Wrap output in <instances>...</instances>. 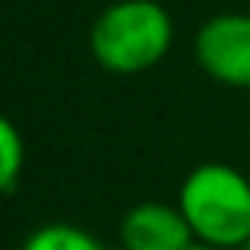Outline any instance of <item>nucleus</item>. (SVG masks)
<instances>
[{
    "instance_id": "obj_5",
    "label": "nucleus",
    "mask_w": 250,
    "mask_h": 250,
    "mask_svg": "<svg viewBox=\"0 0 250 250\" xmlns=\"http://www.w3.org/2000/svg\"><path fill=\"white\" fill-rule=\"evenodd\" d=\"M19 250H111L102 238L73 222H44L32 228Z\"/></svg>"
},
{
    "instance_id": "obj_2",
    "label": "nucleus",
    "mask_w": 250,
    "mask_h": 250,
    "mask_svg": "<svg viewBox=\"0 0 250 250\" xmlns=\"http://www.w3.org/2000/svg\"><path fill=\"white\" fill-rule=\"evenodd\" d=\"M174 206L203 247L238 250L250 238V174L234 165H196L181 181Z\"/></svg>"
},
{
    "instance_id": "obj_7",
    "label": "nucleus",
    "mask_w": 250,
    "mask_h": 250,
    "mask_svg": "<svg viewBox=\"0 0 250 250\" xmlns=\"http://www.w3.org/2000/svg\"><path fill=\"white\" fill-rule=\"evenodd\" d=\"M190 250H215V247H203V244H193Z\"/></svg>"
},
{
    "instance_id": "obj_1",
    "label": "nucleus",
    "mask_w": 250,
    "mask_h": 250,
    "mask_svg": "<svg viewBox=\"0 0 250 250\" xmlns=\"http://www.w3.org/2000/svg\"><path fill=\"white\" fill-rule=\"evenodd\" d=\"M174 44V19L159 0H114L89 29V54L114 76L159 67Z\"/></svg>"
},
{
    "instance_id": "obj_4",
    "label": "nucleus",
    "mask_w": 250,
    "mask_h": 250,
    "mask_svg": "<svg viewBox=\"0 0 250 250\" xmlns=\"http://www.w3.org/2000/svg\"><path fill=\"white\" fill-rule=\"evenodd\" d=\"M117 234L124 250H190L196 244L181 209L162 200H143L130 206Z\"/></svg>"
},
{
    "instance_id": "obj_8",
    "label": "nucleus",
    "mask_w": 250,
    "mask_h": 250,
    "mask_svg": "<svg viewBox=\"0 0 250 250\" xmlns=\"http://www.w3.org/2000/svg\"><path fill=\"white\" fill-rule=\"evenodd\" d=\"M238 250H250V238H247V241H244V244H241Z\"/></svg>"
},
{
    "instance_id": "obj_6",
    "label": "nucleus",
    "mask_w": 250,
    "mask_h": 250,
    "mask_svg": "<svg viewBox=\"0 0 250 250\" xmlns=\"http://www.w3.org/2000/svg\"><path fill=\"white\" fill-rule=\"evenodd\" d=\"M25 168V140L6 114H0V193L13 190Z\"/></svg>"
},
{
    "instance_id": "obj_3",
    "label": "nucleus",
    "mask_w": 250,
    "mask_h": 250,
    "mask_svg": "<svg viewBox=\"0 0 250 250\" xmlns=\"http://www.w3.org/2000/svg\"><path fill=\"white\" fill-rule=\"evenodd\" d=\"M200 70L228 89H250V13H215L196 29Z\"/></svg>"
}]
</instances>
